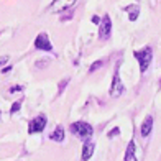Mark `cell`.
<instances>
[{
    "label": "cell",
    "mask_w": 161,
    "mask_h": 161,
    "mask_svg": "<svg viewBox=\"0 0 161 161\" xmlns=\"http://www.w3.org/2000/svg\"><path fill=\"white\" fill-rule=\"evenodd\" d=\"M71 131H72V133H74L77 138H80L82 142H86V140H89V138L92 136L94 128H92L87 122H74V123L71 125Z\"/></svg>",
    "instance_id": "1"
},
{
    "label": "cell",
    "mask_w": 161,
    "mask_h": 161,
    "mask_svg": "<svg viewBox=\"0 0 161 161\" xmlns=\"http://www.w3.org/2000/svg\"><path fill=\"white\" fill-rule=\"evenodd\" d=\"M133 56L138 59V63H140V72L143 74V72L150 68V64H151V59H153V49L150 46H146L140 51H135Z\"/></svg>",
    "instance_id": "2"
},
{
    "label": "cell",
    "mask_w": 161,
    "mask_h": 161,
    "mask_svg": "<svg viewBox=\"0 0 161 161\" xmlns=\"http://www.w3.org/2000/svg\"><path fill=\"white\" fill-rule=\"evenodd\" d=\"M123 91H125V86H123L122 79H120V72H119V64L115 68V72H114V80H112V86H110V96L114 99L120 97Z\"/></svg>",
    "instance_id": "3"
},
{
    "label": "cell",
    "mask_w": 161,
    "mask_h": 161,
    "mask_svg": "<svg viewBox=\"0 0 161 161\" xmlns=\"http://www.w3.org/2000/svg\"><path fill=\"white\" fill-rule=\"evenodd\" d=\"M46 117L45 115H36L35 119L30 122V125H28V133H40V131H43V128L46 127Z\"/></svg>",
    "instance_id": "4"
},
{
    "label": "cell",
    "mask_w": 161,
    "mask_h": 161,
    "mask_svg": "<svg viewBox=\"0 0 161 161\" xmlns=\"http://www.w3.org/2000/svg\"><path fill=\"white\" fill-rule=\"evenodd\" d=\"M110 31H112V21H110V17L108 15H104L100 18V23H99V36L102 40H107L110 36Z\"/></svg>",
    "instance_id": "5"
},
{
    "label": "cell",
    "mask_w": 161,
    "mask_h": 161,
    "mask_svg": "<svg viewBox=\"0 0 161 161\" xmlns=\"http://www.w3.org/2000/svg\"><path fill=\"white\" fill-rule=\"evenodd\" d=\"M35 48L36 49H41V51H53V46H51V41H49V36L46 33H40L35 40Z\"/></svg>",
    "instance_id": "6"
},
{
    "label": "cell",
    "mask_w": 161,
    "mask_h": 161,
    "mask_svg": "<svg viewBox=\"0 0 161 161\" xmlns=\"http://www.w3.org/2000/svg\"><path fill=\"white\" fill-rule=\"evenodd\" d=\"M74 3H76V0H54V2L49 5V10L51 12H63V10L71 8Z\"/></svg>",
    "instance_id": "7"
},
{
    "label": "cell",
    "mask_w": 161,
    "mask_h": 161,
    "mask_svg": "<svg viewBox=\"0 0 161 161\" xmlns=\"http://www.w3.org/2000/svg\"><path fill=\"white\" fill-rule=\"evenodd\" d=\"M94 150H96V145H94L92 142H89V140H86L84 145H82V156H80V159L87 161L94 155Z\"/></svg>",
    "instance_id": "8"
},
{
    "label": "cell",
    "mask_w": 161,
    "mask_h": 161,
    "mask_svg": "<svg viewBox=\"0 0 161 161\" xmlns=\"http://www.w3.org/2000/svg\"><path fill=\"white\" fill-rule=\"evenodd\" d=\"M151 130H153V117L148 115V117L143 120L142 127H140V133H142V136H148V135L151 133Z\"/></svg>",
    "instance_id": "9"
},
{
    "label": "cell",
    "mask_w": 161,
    "mask_h": 161,
    "mask_svg": "<svg viewBox=\"0 0 161 161\" xmlns=\"http://www.w3.org/2000/svg\"><path fill=\"white\" fill-rule=\"evenodd\" d=\"M125 10L128 13V20L130 21H135L138 18V15H140V7H138V5H128Z\"/></svg>",
    "instance_id": "10"
},
{
    "label": "cell",
    "mask_w": 161,
    "mask_h": 161,
    "mask_svg": "<svg viewBox=\"0 0 161 161\" xmlns=\"http://www.w3.org/2000/svg\"><path fill=\"white\" fill-rule=\"evenodd\" d=\"M125 161H136V155H135V143L130 142L125 151Z\"/></svg>",
    "instance_id": "11"
},
{
    "label": "cell",
    "mask_w": 161,
    "mask_h": 161,
    "mask_svg": "<svg viewBox=\"0 0 161 161\" xmlns=\"http://www.w3.org/2000/svg\"><path fill=\"white\" fill-rule=\"evenodd\" d=\"M49 138L53 142H63L64 140V130H63V127H58L53 133L49 135Z\"/></svg>",
    "instance_id": "12"
},
{
    "label": "cell",
    "mask_w": 161,
    "mask_h": 161,
    "mask_svg": "<svg viewBox=\"0 0 161 161\" xmlns=\"http://www.w3.org/2000/svg\"><path fill=\"white\" fill-rule=\"evenodd\" d=\"M20 108H21V102L18 100V102H15V104L12 105V110H10V112H12V114H15V112L20 110Z\"/></svg>",
    "instance_id": "13"
},
{
    "label": "cell",
    "mask_w": 161,
    "mask_h": 161,
    "mask_svg": "<svg viewBox=\"0 0 161 161\" xmlns=\"http://www.w3.org/2000/svg\"><path fill=\"white\" fill-rule=\"evenodd\" d=\"M102 64H104V63H102V61H96V63H94V64L91 66V72H94V71H96V69L102 68Z\"/></svg>",
    "instance_id": "14"
},
{
    "label": "cell",
    "mask_w": 161,
    "mask_h": 161,
    "mask_svg": "<svg viewBox=\"0 0 161 161\" xmlns=\"http://www.w3.org/2000/svg\"><path fill=\"white\" fill-rule=\"evenodd\" d=\"M119 133H120V130L119 128H114L112 131H108V138H114V136H117Z\"/></svg>",
    "instance_id": "15"
},
{
    "label": "cell",
    "mask_w": 161,
    "mask_h": 161,
    "mask_svg": "<svg viewBox=\"0 0 161 161\" xmlns=\"http://www.w3.org/2000/svg\"><path fill=\"white\" fill-rule=\"evenodd\" d=\"M21 91H23V89H21L20 86H13L12 89H10V94H15V92H21Z\"/></svg>",
    "instance_id": "16"
},
{
    "label": "cell",
    "mask_w": 161,
    "mask_h": 161,
    "mask_svg": "<svg viewBox=\"0 0 161 161\" xmlns=\"http://www.w3.org/2000/svg\"><path fill=\"white\" fill-rule=\"evenodd\" d=\"M68 82H69V79H64L63 82L59 84V94H61V92L64 91V87H66V84H68Z\"/></svg>",
    "instance_id": "17"
},
{
    "label": "cell",
    "mask_w": 161,
    "mask_h": 161,
    "mask_svg": "<svg viewBox=\"0 0 161 161\" xmlns=\"http://www.w3.org/2000/svg\"><path fill=\"white\" fill-rule=\"evenodd\" d=\"M5 63H8V56H0V66H3Z\"/></svg>",
    "instance_id": "18"
},
{
    "label": "cell",
    "mask_w": 161,
    "mask_h": 161,
    "mask_svg": "<svg viewBox=\"0 0 161 161\" xmlns=\"http://www.w3.org/2000/svg\"><path fill=\"white\" fill-rule=\"evenodd\" d=\"M92 23H96V25H99V23H100V18H99V17H96V15H94V17H92Z\"/></svg>",
    "instance_id": "19"
}]
</instances>
